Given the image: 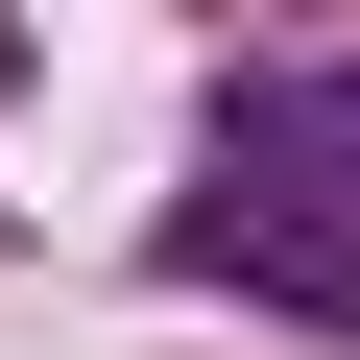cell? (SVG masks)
Wrapping results in <instances>:
<instances>
[{
	"label": "cell",
	"mask_w": 360,
	"mask_h": 360,
	"mask_svg": "<svg viewBox=\"0 0 360 360\" xmlns=\"http://www.w3.org/2000/svg\"><path fill=\"white\" fill-rule=\"evenodd\" d=\"M193 288H240V312H312V336H360V217H312V193H193V240H168Z\"/></svg>",
	"instance_id": "1"
},
{
	"label": "cell",
	"mask_w": 360,
	"mask_h": 360,
	"mask_svg": "<svg viewBox=\"0 0 360 360\" xmlns=\"http://www.w3.org/2000/svg\"><path fill=\"white\" fill-rule=\"evenodd\" d=\"M217 168H240V193H312V217H360V49L217 72Z\"/></svg>",
	"instance_id": "2"
}]
</instances>
